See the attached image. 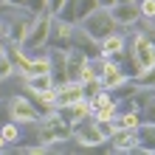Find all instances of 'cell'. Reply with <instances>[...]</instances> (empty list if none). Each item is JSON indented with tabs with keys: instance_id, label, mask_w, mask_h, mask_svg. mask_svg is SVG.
Returning <instances> with one entry per match:
<instances>
[{
	"instance_id": "6da1fadb",
	"label": "cell",
	"mask_w": 155,
	"mask_h": 155,
	"mask_svg": "<svg viewBox=\"0 0 155 155\" xmlns=\"http://www.w3.org/2000/svg\"><path fill=\"white\" fill-rule=\"evenodd\" d=\"M37 138L42 144H48V147H51V144H62V141L74 138V121L65 118L57 110V113L45 116L42 121H37Z\"/></svg>"
},
{
	"instance_id": "7a4b0ae2",
	"label": "cell",
	"mask_w": 155,
	"mask_h": 155,
	"mask_svg": "<svg viewBox=\"0 0 155 155\" xmlns=\"http://www.w3.org/2000/svg\"><path fill=\"white\" fill-rule=\"evenodd\" d=\"M79 25L85 28L87 37H93L96 42H102V40L110 37V34H116V31H118V23L113 20V12H110V8H102V6H99L93 14H87Z\"/></svg>"
},
{
	"instance_id": "3957f363",
	"label": "cell",
	"mask_w": 155,
	"mask_h": 155,
	"mask_svg": "<svg viewBox=\"0 0 155 155\" xmlns=\"http://www.w3.org/2000/svg\"><path fill=\"white\" fill-rule=\"evenodd\" d=\"M51 23H54V14H51V12H45V14H40V17H34L28 37L23 40V48H25V51H40V48H48Z\"/></svg>"
},
{
	"instance_id": "277c9868",
	"label": "cell",
	"mask_w": 155,
	"mask_h": 155,
	"mask_svg": "<svg viewBox=\"0 0 155 155\" xmlns=\"http://www.w3.org/2000/svg\"><path fill=\"white\" fill-rule=\"evenodd\" d=\"M8 116H12L17 124H37L42 113L37 110V104H34L31 99L14 96V99H8Z\"/></svg>"
},
{
	"instance_id": "5b68a950",
	"label": "cell",
	"mask_w": 155,
	"mask_h": 155,
	"mask_svg": "<svg viewBox=\"0 0 155 155\" xmlns=\"http://www.w3.org/2000/svg\"><path fill=\"white\" fill-rule=\"evenodd\" d=\"M74 138L82 144V147H99L102 141H107L102 135V130H99V124H96L93 116L82 118V121H74Z\"/></svg>"
},
{
	"instance_id": "8992f818",
	"label": "cell",
	"mask_w": 155,
	"mask_h": 155,
	"mask_svg": "<svg viewBox=\"0 0 155 155\" xmlns=\"http://www.w3.org/2000/svg\"><path fill=\"white\" fill-rule=\"evenodd\" d=\"M127 45L133 48V54H135V59H138L141 71L155 68V42L147 37V34H133V40L127 42Z\"/></svg>"
},
{
	"instance_id": "52a82bcc",
	"label": "cell",
	"mask_w": 155,
	"mask_h": 155,
	"mask_svg": "<svg viewBox=\"0 0 155 155\" xmlns=\"http://www.w3.org/2000/svg\"><path fill=\"white\" fill-rule=\"evenodd\" d=\"M74 28H76V25H71V23H65V20H59V17H54L51 34H48V48L71 51V48H74Z\"/></svg>"
},
{
	"instance_id": "ba28073f",
	"label": "cell",
	"mask_w": 155,
	"mask_h": 155,
	"mask_svg": "<svg viewBox=\"0 0 155 155\" xmlns=\"http://www.w3.org/2000/svg\"><path fill=\"white\" fill-rule=\"evenodd\" d=\"M31 23H34V14L31 12H25V14H14L12 20L6 23V40H12V42H20L28 37V31H31Z\"/></svg>"
},
{
	"instance_id": "9c48e42d",
	"label": "cell",
	"mask_w": 155,
	"mask_h": 155,
	"mask_svg": "<svg viewBox=\"0 0 155 155\" xmlns=\"http://www.w3.org/2000/svg\"><path fill=\"white\" fill-rule=\"evenodd\" d=\"M110 12H113V20L118 23V28H133V25H138V20H141L138 3H116Z\"/></svg>"
},
{
	"instance_id": "30bf717a",
	"label": "cell",
	"mask_w": 155,
	"mask_h": 155,
	"mask_svg": "<svg viewBox=\"0 0 155 155\" xmlns=\"http://www.w3.org/2000/svg\"><path fill=\"white\" fill-rule=\"evenodd\" d=\"M3 54H6L8 59H12V65H14V74H20L23 79L28 76V68H31V59L25 57V48H23L20 42H12V40H8V42L3 45Z\"/></svg>"
},
{
	"instance_id": "8fae6325",
	"label": "cell",
	"mask_w": 155,
	"mask_h": 155,
	"mask_svg": "<svg viewBox=\"0 0 155 155\" xmlns=\"http://www.w3.org/2000/svg\"><path fill=\"white\" fill-rule=\"evenodd\" d=\"M48 59H51V76H54V82H57V87L65 85V82H71L68 79V51L48 48Z\"/></svg>"
},
{
	"instance_id": "7c38bea8",
	"label": "cell",
	"mask_w": 155,
	"mask_h": 155,
	"mask_svg": "<svg viewBox=\"0 0 155 155\" xmlns=\"http://www.w3.org/2000/svg\"><path fill=\"white\" fill-rule=\"evenodd\" d=\"M79 99H87L85 96V85H82V82H65V85H59V93H57V110L59 107L76 104Z\"/></svg>"
},
{
	"instance_id": "4fadbf2b",
	"label": "cell",
	"mask_w": 155,
	"mask_h": 155,
	"mask_svg": "<svg viewBox=\"0 0 155 155\" xmlns=\"http://www.w3.org/2000/svg\"><path fill=\"white\" fill-rule=\"evenodd\" d=\"M110 144H113V150H118V152L141 150L138 147V130H124V127H116V133L110 135Z\"/></svg>"
},
{
	"instance_id": "5bb4252c",
	"label": "cell",
	"mask_w": 155,
	"mask_h": 155,
	"mask_svg": "<svg viewBox=\"0 0 155 155\" xmlns=\"http://www.w3.org/2000/svg\"><path fill=\"white\" fill-rule=\"evenodd\" d=\"M124 45H127V40L118 37V31H116V34H110L107 40L99 42V54H102V57H107V59H113V62H118V59H121Z\"/></svg>"
},
{
	"instance_id": "9a60e30c",
	"label": "cell",
	"mask_w": 155,
	"mask_h": 155,
	"mask_svg": "<svg viewBox=\"0 0 155 155\" xmlns=\"http://www.w3.org/2000/svg\"><path fill=\"white\" fill-rule=\"evenodd\" d=\"M59 113L65 118H71V121H82V118L93 116V107H90V99H79V102L71 104V107H59Z\"/></svg>"
},
{
	"instance_id": "2e32d148",
	"label": "cell",
	"mask_w": 155,
	"mask_h": 155,
	"mask_svg": "<svg viewBox=\"0 0 155 155\" xmlns=\"http://www.w3.org/2000/svg\"><path fill=\"white\" fill-rule=\"evenodd\" d=\"M138 147H141V152H155V124L152 121H141V127H138Z\"/></svg>"
},
{
	"instance_id": "e0dca14e",
	"label": "cell",
	"mask_w": 155,
	"mask_h": 155,
	"mask_svg": "<svg viewBox=\"0 0 155 155\" xmlns=\"http://www.w3.org/2000/svg\"><path fill=\"white\" fill-rule=\"evenodd\" d=\"M144 121V116L138 110H118L116 116V127H124V130H138Z\"/></svg>"
},
{
	"instance_id": "ac0fdd59",
	"label": "cell",
	"mask_w": 155,
	"mask_h": 155,
	"mask_svg": "<svg viewBox=\"0 0 155 155\" xmlns=\"http://www.w3.org/2000/svg\"><path fill=\"white\" fill-rule=\"evenodd\" d=\"M57 82H54L51 74H37V76H25V87L28 90H37V93H42V90H48L54 87Z\"/></svg>"
},
{
	"instance_id": "d6986e66",
	"label": "cell",
	"mask_w": 155,
	"mask_h": 155,
	"mask_svg": "<svg viewBox=\"0 0 155 155\" xmlns=\"http://www.w3.org/2000/svg\"><path fill=\"white\" fill-rule=\"evenodd\" d=\"M57 17L65 20V23H71V25H79V0H65Z\"/></svg>"
},
{
	"instance_id": "ffe728a7",
	"label": "cell",
	"mask_w": 155,
	"mask_h": 155,
	"mask_svg": "<svg viewBox=\"0 0 155 155\" xmlns=\"http://www.w3.org/2000/svg\"><path fill=\"white\" fill-rule=\"evenodd\" d=\"M116 104H118V102L110 96V90H107V87H104V90H99V93L90 99V107H93V113H96V110H104V107H116Z\"/></svg>"
},
{
	"instance_id": "44dd1931",
	"label": "cell",
	"mask_w": 155,
	"mask_h": 155,
	"mask_svg": "<svg viewBox=\"0 0 155 155\" xmlns=\"http://www.w3.org/2000/svg\"><path fill=\"white\" fill-rule=\"evenodd\" d=\"M0 133H3V138L8 144H14V141H20V124L14 121V118H8V121L0 124Z\"/></svg>"
},
{
	"instance_id": "7402d4cb",
	"label": "cell",
	"mask_w": 155,
	"mask_h": 155,
	"mask_svg": "<svg viewBox=\"0 0 155 155\" xmlns=\"http://www.w3.org/2000/svg\"><path fill=\"white\" fill-rule=\"evenodd\" d=\"M37 74H51V59H48V54H45V57H37V59H31L28 76H37Z\"/></svg>"
},
{
	"instance_id": "603a6c76",
	"label": "cell",
	"mask_w": 155,
	"mask_h": 155,
	"mask_svg": "<svg viewBox=\"0 0 155 155\" xmlns=\"http://www.w3.org/2000/svg\"><path fill=\"white\" fill-rule=\"evenodd\" d=\"M23 8L31 12L34 17H40V14L48 12V0H23Z\"/></svg>"
},
{
	"instance_id": "cb8c5ba5",
	"label": "cell",
	"mask_w": 155,
	"mask_h": 155,
	"mask_svg": "<svg viewBox=\"0 0 155 155\" xmlns=\"http://www.w3.org/2000/svg\"><path fill=\"white\" fill-rule=\"evenodd\" d=\"M138 8H141V20L155 23V0H138Z\"/></svg>"
},
{
	"instance_id": "d4e9b609",
	"label": "cell",
	"mask_w": 155,
	"mask_h": 155,
	"mask_svg": "<svg viewBox=\"0 0 155 155\" xmlns=\"http://www.w3.org/2000/svg\"><path fill=\"white\" fill-rule=\"evenodd\" d=\"M99 8V0H79V23L85 20L87 14H93Z\"/></svg>"
},
{
	"instance_id": "484cf974",
	"label": "cell",
	"mask_w": 155,
	"mask_h": 155,
	"mask_svg": "<svg viewBox=\"0 0 155 155\" xmlns=\"http://www.w3.org/2000/svg\"><path fill=\"white\" fill-rule=\"evenodd\" d=\"M135 85H138V87H152V90H155V68L144 71V74L135 79Z\"/></svg>"
},
{
	"instance_id": "4316f807",
	"label": "cell",
	"mask_w": 155,
	"mask_h": 155,
	"mask_svg": "<svg viewBox=\"0 0 155 155\" xmlns=\"http://www.w3.org/2000/svg\"><path fill=\"white\" fill-rule=\"evenodd\" d=\"M82 85H85V96H87V99H93L99 90H104V85H102V79H99V76L90 79V82H82Z\"/></svg>"
},
{
	"instance_id": "83f0119b",
	"label": "cell",
	"mask_w": 155,
	"mask_h": 155,
	"mask_svg": "<svg viewBox=\"0 0 155 155\" xmlns=\"http://www.w3.org/2000/svg\"><path fill=\"white\" fill-rule=\"evenodd\" d=\"M96 124H99V130H102V135L110 141V135L116 133V121H110V118H96Z\"/></svg>"
},
{
	"instance_id": "f1b7e54d",
	"label": "cell",
	"mask_w": 155,
	"mask_h": 155,
	"mask_svg": "<svg viewBox=\"0 0 155 155\" xmlns=\"http://www.w3.org/2000/svg\"><path fill=\"white\" fill-rule=\"evenodd\" d=\"M14 74V65H12V59L6 57V54H0V79H8Z\"/></svg>"
},
{
	"instance_id": "f546056e",
	"label": "cell",
	"mask_w": 155,
	"mask_h": 155,
	"mask_svg": "<svg viewBox=\"0 0 155 155\" xmlns=\"http://www.w3.org/2000/svg\"><path fill=\"white\" fill-rule=\"evenodd\" d=\"M141 116H144V121H152V124H155V102H150L147 107H144Z\"/></svg>"
},
{
	"instance_id": "4dcf8cb0",
	"label": "cell",
	"mask_w": 155,
	"mask_h": 155,
	"mask_svg": "<svg viewBox=\"0 0 155 155\" xmlns=\"http://www.w3.org/2000/svg\"><path fill=\"white\" fill-rule=\"evenodd\" d=\"M62 3H65V0H48V12L57 17V14H59V8H62Z\"/></svg>"
},
{
	"instance_id": "1f68e13d",
	"label": "cell",
	"mask_w": 155,
	"mask_h": 155,
	"mask_svg": "<svg viewBox=\"0 0 155 155\" xmlns=\"http://www.w3.org/2000/svg\"><path fill=\"white\" fill-rule=\"evenodd\" d=\"M0 3L8 6V8H12V6H20V8H23V0H0Z\"/></svg>"
},
{
	"instance_id": "d6a6232c",
	"label": "cell",
	"mask_w": 155,
	"mask_h": 155,
	"mask_svg": "<svg viewBox=\"0 0 155 155\" xmlns=\"http://www.w3.org/2000/svg\"><path fill=\"white\" fill-rule=\"evenodd\" d=\"M118 3V0H99V6H102V8H113Z\"/></svg>"
},
{
	"instance_id": "836d02e7",
	"label": "cell",
	"mask_w": 155,
	"mask_h": 155,
	"mask_svg": "<svg viewBox=\"0 0 155 155\" xmlns=\"http://www.w3.org/2000/svg\"><path fill=\"white\" fill-rule=\"evenodd\" d=\"M6 147H8V141H6V138H3V133H0V152H3V150H6Z\"/></svg>"
},
{
	"instance_id": "e575fe53",
	"label": "cell",
	"mask_w": 155,
	"mask_h": 155,
	"mask_svg": "<svg viewBox=\"0 0 155 155\" xmlns=\"http://www.w3.org/2000/svg\"><path fill=\"white\" fill-rule=\"evenodd\" d=\"M118 3H138V0H118Z\"/></svg>"
}]
</instances>
